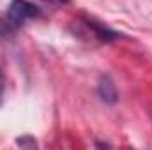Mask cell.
I'll use <instances>...</instances> for the list:
<instances>
[{
	"mask_svg": "<svg viewBox=\"0 0 152 150\" xmlns=\"http://www.w3.org/2000/svg\"><path fill=\"white\" fill-rule=\"evenodd\" d=\"M75 32L83 41H97V42H110L113 39L122 37L118 32H115L108 25H104V23H101L94 18H87V16L76 18Z\"/></svg>",
	"mask_w": 152,
	"mask_h": 150,
	"instance_id": "1",
	"label": "cell"
},
{
	"mask_svg": "<svg viewBox=\"0 0 152 150\" xmlns=\"http://www.w3.org/2000/svg\"><path fill=\"white\" fill-rule=\"evenodd\" d=\"M39 16V7L34 4H28V2H12L7 9V16L5 20L18 30L23 27V23L30 18H36Z\"/></svg>",
	"mask_w": 152,
	"mask_h": 150,
	"instance_id": "2",
	"label": "cell"
},
{
	"mask_svg": "<svg viewBox=\"0 0 152 150\" xmlns=\"http://www.w3.org/2000/svg\"><path fill=\"white\" fill-rule=\"evenodd\" d=\"M97 95L104 104H115L118 101V92L110 74H101L97 81Z\"/></svg>",
	"mask_w": 152,
	"mask_h": 150,
	"instance_id": "3",
	"label": "cell"
},
{
	"mask_svg": "<svg viewBox=\"0 0 152 150\" xmlns=\"http://www.w3.org/2000/svg\"><path fill=\"white\" fill-rule=\"evenodd\" d=\"M16 145L20 150H39L37 140L30 134H23V136H18L16 138Z\"/></svg>",
	"mask_w": 152,
	"mask_h": 150,
	"instance_id": "4",
	"label": "cell"
},
{
	"mask_svg": "<svg viewBox=\"0 0 152 150\" xmlns=\"http://www.w3.org/2000/svg\"><path fill=\"white\" fill-rule=\"evenodd\" d=\"M14 32H16V28L5 18H0V37H12Z\"/></svg>",
	"mask_w": 152,
	"mask_h": 150,
	"instance_id": "5",
	"label": "cell"
},
{
	"mask_svg": "<svg viewBox=\"0 0 152 150\" xmlns=\"http://www.w3.org/2000/svg\"><path fill=\"white\" fill-rule=\"evenodd\" d=\"M4 94H5V78L0 71V106L4 104Z\"/></svg>",
	"mask_w": 152,
	"mask_h": 150,
	"instance_id": "6",
	"label": "cell"
},
{
	"mask_svg": "<svg viewBox=\"0 0 152 150\" xmlns=\"http://www.w3.org/2000/svg\"><path fill=\"white\" fill-rule=\"evenodd\" d=\"M96 147H97L99 150H110V149H112V147H110L108 143H104V145H103L101 141H96Z\"/></svg>",
	"mask_w": 152,
	"mask_h": 150,
	"instance_id": "7",
	"label": "cell"
}]
</instances>
